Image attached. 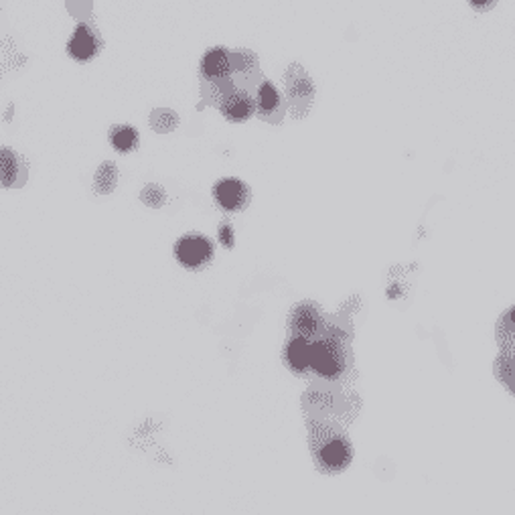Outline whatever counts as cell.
<instances>
[{"instance_id":"10","label":"cell","mask_w":515,"mask_h":515,"mask_svg":"<svg viewBox=\"0 0 515 515\" xmlns=\"http://www.w3.org/2000/svg\"><path fill=\"white\" fill-rule=\"evenodd\" d=\"M231 52L226 47H213L203 55L201 60V78L205 81H221L231 78Z\"/></svg>"},{"instance_id":"5","label":"cell","mask_w":515,"mask_h":515,"mask_svg":"<svg viewBox=\"0 0 515 515\" xmlns=\"http://www.w3.org/2000/svg\"><path fill=\"white\" fill-rule=\"evenodd\" d=\"M254 98H256L258 118H262L264 122H270V124L282 122L286 108H285V99H282L276 86L270 84L268 80H264L262 84L258 86Z\"/></svg>"},{"instance_id":"18","label":"cell","mask_w":515,"mask_h":515,"mask_svg":"<svg viewBox=\"0 0 515 515\" xmlns=\"http://www.w3.org/2000/svg\"><path fill=\"white\" fill-rule=\"evenodd\" d=\"M469 5H471L473 11L487 13V11H492V8L497 5V0H469Z\"/></svg>"},{"instance_id":"9","label":"cell","mask_w":515,"mask_h":515,"mask_svg":"<svg viewBox=\"0 0 515 515\" xmlns=\"http://www.w3.org/2000/svg\"><path fill=\"white\" fill-rule=\"evenodd\" d=\"M27 181V163L13 148L0 146V187H21Z\"/></svg>"},{"instance_id":"19","label":"cell","mask_w":515,"mask_h":515,"mask_svg":"<svg viewBox=\"0 0 515 515\" xmlns=\"http://www.w3.org/2000/svg\"><path fill=\"white\" fill-rule=\"evenodd\" d=\"M503 314H505V317H508V319L513 323V325H515V306H511V309H510L508 313H503Z\"/></svg>"},{"instance_id":"16","label":"cell","mask_w":515,"mask_h":515,"mask_svg":"<svg viewBox=\"0 0 515 515\" xmlns=\"http://www.w3.org/2000/svg\"><path fill=\"white\" fill-rule=\"evenodd\" d=\"M140 201L148 207H161L167 203V191L161 185H156V183H151V185H146L140 191Z\"/></svg>"},{"instance_id":"4","label":"cell","mask_w":515,"mask_h":515,"mask_svg":"<svg viewBox=\"0 0 515 515\" xmlns=\"http://www.w3.org/2000/svg\"><path fill=\"white\" fill-rule=\"evenodd\" d=\"M174 254L187 270H199L211 262L213 244L201 234H187L174 246Z\"/></svg>"},{"instance_id":"2","label":"cell","mask_w":515,"mask_h":515,"mask_svg":"<svg viewBox=\"0 0 515 515\" xmlns=\"http://www.w3.org/2000/svg\"><path fill=\"white\" fill-rule=\"evenodd\" d=\"M285 88H286V104L290 116L296 120L306 118L314 99V84L301 63H293L286 70Z\"/></svg>"},{"instance_id":"12","label":"cell","mask_w":515,"mask_h":515,"mask_svg":"<svg viewBox=\"0 0 515 515\" xmlns=\"http://www.w3.org/2000/svg\"><path fill=\"white\" fill-rule=\"evenodd\" d=\"M110 143L118 153H132L140 143L138 130L130 124H120V126H112L110 128Z\"/></svg>"},{"instance_id":"11","label":"cell","mask_w":515,"mask_h":515,"mask_svg":"<svg viewBox=\"0 0 515 515\" xmlns=\"http://www.w3.org/2000/svg\"><path fill=\"white\" fill-rule=\"evenodd\" d=\"M311 347L313 342L303 337H293L285 349V360L286 365L296 373H304L311 370Z\"/></svg>"},{"instance_id":"20","label":"cell","mask_w":515,"mask_h":515,"mask_svg":"<svg viewBox=\"0 0 515 515\" xmlns=\"http://www.w3.org/2000/svg\"><path fill=\"white\" fill-rule=\"evenodd\" d=\"M511 392H513V394H515V388H513V389H511Z\"/></svg>"},{"instance_id":"15","label":"cell","mask_w":515,"mask_h":515,"mask_svg":"<svg viewBox=\"0 0 515 515\" xmlns=\"http://www.w3.org/2000/svg\"><path fill=\"white\" fill-rule=\"evenodd\" d=\"M495 376L500 378L503 386H508L510 389L515 388V355L500 353L495 361Z\"/></svg>"},{"instance_id":"8","label":"cell","mask_w":515,"mask_h":515,"mask_svg":"<svg viewBox=\"0 0 515 515\" xmlns=\"http://www.w3.org/2000/svg\"><path fill=\"white\" fill-rule=\"evenodd\" d=\"M99 47H102V39H99L98 31L91 29L89 24H80L73 33L70 43H68V53L76 61H89L99 53Z\"/></svg>"},{"instance_id":"1","label":"cell","mask_w":515,"mask_h":515,"mask_svg":"<svg viewBox=\"0 0 515 515\" xmlns=\"http://www.w3.org/2000/svg\"><path fill=\"white\" fill-rule=\"evenodd\" d=\"M311 428V446L314 461L321 467V471L339 473L349 467L351 463V445L345 438V435L335 425H331L329 420H309Z\"/></svg>"},{"instance_id":"6","label":"cell","mask_w":515,"mask_h":515,"mask_svg":"<svg viewBox=\"0 0 515 515\" xmlns=\"http://www.w3.org/2000/svg\"><path fill=\"white\" fill-rule=\"evenodd\" d=\"M213 199L221 210L242 211L250 203V189L239 179H221L215 183Z\"/></svg>"},{"instance_id":"3","label":"cell","mask_w":515,"mask_h":515,"mask_svg":"<svg viewBox=\"0 0 515 515\" xmlns=\"http://www.w3.org/2000/svg\"><path fill=\"white\" fill-rule=\"evenodd\" d=\"M325 314L321 313V309L314 303L306 301L296 304L288 317L290 337H303L309 339V342H314V339L321 337L323 329H325Z\"/></svg>"},{"instance_id":"17","label":"cell","mask_w":515,"mask_h":515,"mask_svg":"<svg viewBox=\"0 0 515 515\" xmlns=\"http://www.w3.org/2000/svg\"><path fill=\"white\" fill-rule=\"evenodd\" d=\"M220 242L226 248H234V229H231L229 221H223L220 226Z\"/></svg>"},{"instance_id":"14","label":"cell","mask_w":515,"mask_h":515,"mask_svg":"<svg viewBox=\"0 0 515 515\" xmlns=\"http://www.w3.org/2000/svg\"><path fill=\"white\" fill-rule=\"evenodd\" d=\"M179 114L171 110V108H156L153 110L151 118H148V124H151V128L154 132H159V135H169L174 128L179 126Z\"/></svg>"},{"instance_id":"13","label":"cell","mask_w":515,"mask_h":515,"mask_svg":"<svg viewBox=\"0 0 515 515\" xmlns=\"http://www.w3.org/2000/svg\"><path fill=\"white\" fill-rule=\"evenodd\" d=\"M118 185V167L112 161H106L94 174V191L99 195H108Z\"/></svg>"},{"instance_id":"7","label":"cell","mask_w":515,"mask_h":515,"mask_svg":"<svg viewBox=\"0 0 515 515\" xmlns=\"http://www.w3.org/2000/svg\"><path fill=\"white\" fill-rule=\"evenodd\" d=\"M220 112L226 120L239 124L250 120L256 114V98L246 88H238L220 104Z\"/></svg>"}]
</instances>
